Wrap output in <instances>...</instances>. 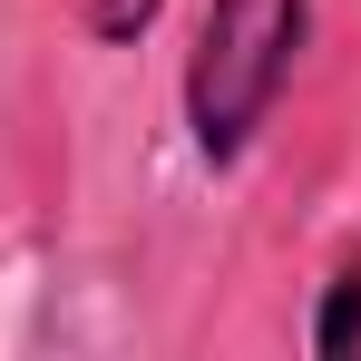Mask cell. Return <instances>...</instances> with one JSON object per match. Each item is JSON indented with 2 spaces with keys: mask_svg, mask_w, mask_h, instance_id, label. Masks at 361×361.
<instances>
[{
  "mask_svg": "<svg viewBox=\"0 0 361 361\" xmlns=\"http://www.w3.org/2000/svg\"><path fill=\"white\" fill-rule=\"evenodd\" d=\"M68 20H78L98 49H137V39H157L166 0H68Z\"/></svg>",
  "mask_w": 361,
  "mask_h": 361,
  "instance_id": "3957f363",
  "label": "cell"
},
{
  "mask_svg": "<svg viewBox=\"0 0 361 361\" xmlns=\"http://www.w3.org/2000/svg\"><path fill=\"white\" fill-rule=\"evenodd\" d=\"M302 49H312V0H195L176 108H185V137L215 176L264 147Z\"/></svg>",
  "mask_w": 361,
  "mask_h": 361,
  "instance_id": "6da1fadb",
  "label": "cell"
},
{
  "mask_svg": "<svg viewBox=\"0 0 361 361\" xmlns=\"http://www.w3.org/2000/svg\"><path fill=\"white\" fill-rule=\"evenodd\" d=\"M302 342L322 361H361V244L322 274V293H312V322H302Z\"/></svg>",
  "mask_w": 361,
  "mask_h": 361,
  "instance_id": "7a4b0ae2",
  "label": "cell"
}]
</instances>
